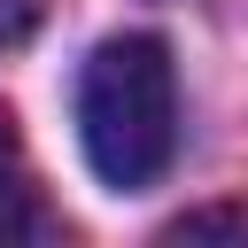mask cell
<instances>
[{"label": "cell", "instance_id": "obj_1", "mask_svg": "<svg viewBox=\"0 0 248 248\" xmlns=\"http://www.w3.org/2000/svg\"><path fill=\"white\" fill-rule=\"evenodd\" d=\"M78 140L101 186L140 194L170 170L178 155V78H170V46L155 31H124L101 39L85 54L78 78Z\"/></svg>", "mask_w": 248, "mask_h": 248}, {"label": "cell", "instance_id": "obj_2", "mask_svg": "<svg viewBox=\"0 0 248 248\" xmlns=\"http://www.w3.org/2000/svg\"><path fill=\"white\" fill-rule=\"evenodd\" d=\"M39 209H31V186H23V147H16V116L0 108V240L31 232Z\"/></svg>", "mask_w": 248, "mask_h": 248}, {"label": "cell", "instance_id": "obj_3", "mask_svg": "<svg viewBox=\"0 0 248 248\" xmlns=\"http://www.w3.org/2000/svg\"><path fill=\"white\" fill-rule=\"evenodd\" d=\"M31 23H39V0H0V46H16Z\"/></svg>", "mask_w": 248, "mask_h": 248}]
</instances>
